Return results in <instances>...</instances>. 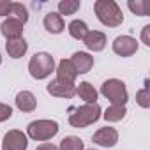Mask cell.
I'll return each instance as SVG.
<instances>
[{"instance_id":"6da1fadb","label":"cell","mask_w":150,"mask_h":150,"mask_svg":"<svg viewBox=\"0 0 150 150\" xmlns=\"http://www.w3.org/2000/svg\"><path fill=\"white\" fill-rule=\"evenodd\" d=\"M94 11H96L97 20L104 27L115 28V27L122 25V21H124L122 9L118 7V4L115 0H97L94 4Z\"/></svg>"},{"instance_id":"7a4b0ae2","label":"cell","mask_w":150,"mask_h":150,"mask_svg":"<svg viewBox=\"0 0 150 150\" xmlns=\"http://www.w3.org/2000/svg\"><path fill=\"white\" fill-rule=\"evenodd\" d=\"M69 124L76 129H83L88 127L92 124H96L101 118V106L96 104H83V106H76L69 110Z\"/></svg>"},{"instance_id":"3957f363","label":"cell","mask_w":150,"mask_h":150,"mask_svg":"<svg viewBox=\"0 0 150 150\" xmlns=\"http://www.w3.org/2000/svg\"><path fill=\"white\" fill-rule=\"evenodd\" d=\"M53 71H55V58L46 51L35 53L28 62V72L34 80H44Z\"/></svg>"},{"instance_id":"277c9868","label":"cell","mask_w":150,"mask_h":150,"mask_svg":"<svg viewBox=\"0 0 150 150\" xmlns=\"http://www.w3.org/2000/svg\"><path fill=\"white\" fill-rule=\"evenodd\" d=\"M101 94H103L113 106H125V103H127V99H129L125 83H124L122 80H117V78L106 80V81L101 85Z\"/></svg>"},{"instance_id":"5b68a950","label":"cell","mask_w":150,"mask_h":150,"mask_svg":"<svg viewBox=\"0 0 150 150\" xmlns=\"http://www.w3.org/2000/svg\"><path fill=\"white\" fill-rule=\"evenodd\" d=\"M57 132H58V124L55 120H48V118L34 120L27 127L28 138H32L35 141H48L53 136H57Z\"/></svg>"},{"instance_id":"8992f818","label":"cell","mask_w":150,"mask_h":150,"mask_svg":"<svg viewBox=\"0 0 150 150\" xmlns=\"http://www.w3.org/2000/svg\"><path fill=\"white\" fill-rule=\"evenodd\" d=\"M28 148V138L23 131L13 129L6 132L2 139V150H27Z\"/></svg>"},{"instance_id":"52a82bcc","label":"cell","mask_w":150,"mask_h":150,"mask_svg":"<svg viewBox=\"0 0 150 150\" xmlns=\"http://www.w3.org/2000/svg\"><path fill=\"white\" fill-rule=\"evenodd\" d=\"M46 90H48V94H51L53 97H65V99H71L74 94H76V85L57 78V80H53V81H50V83L46 85Z\"/></svg>"},{"instance_id":"ba28073f","label":"cell","mask_w":150,"mask_h":150,"mask_svg":"<svg viewBox=\"0 0 150 150\" xmlns=\"http://www.w3.org/2000/svg\"><path fill=\"white\" fill-rule=\"evenodd\" d=\"M113 51L120 57H131L138 51V41L131 35H118L113 41Z\"/></svg>"},{"instance_id":"9c48e42d","label":"cell","mask_w":150,"mask_h":150,"mask_svg":"<svg viewBox=\"0 0 150 150\" xmlns=\"http://www.w3.org/2000/svg\"><path fill=\"white\" fill-rule=\"evenodd\" d=\"M92 141L99 146H104V148H110V146H115L117 141H118V132L115 127H101L97 132H94L92 136Z\"/></svg>"},{"instance_id":"30bf717a","label":"cell","mask_w":150,"mask_h":150,"mask_svg":"<svg viewBox=\"0 0 150 150\" xmlns=\"http://www.w3.org/2000/svg\"><path fill=\"white\" fill-rule=\"evenodd\" d=\"M69 60H71V64L74 65V69H76L78 74H87V72L94 67V57L88 55L87 51H76Z\"/></svg>"},{"instance_id":"8fae6325","label":"cell","mask_w":150,"mask_h":150,"mask_svg":"<svg viewBox=\"0 0 150 150\" xmlns=\"http://www.w3.org/2000/svg\"><path fill=\"white\" fill-rule=\"evenodd\" d=\"M83 44L90 51H103L106 46V35L99 30H88V34L83 39Z\"/></svg>"},{"instance_id":"7c38bea8","label":"cell","mask_w":150,"mask_h":150,"mask_svg":"<svg viewBox=\"0 0 150 150\" xmlns=\"http://www.w3.org/2000/svg\"><path fill=\"white\" fill-rule=\"evenodd\" d=\"M16 108L23 113H32L35 108H37V99L32 92L28 90H21L18 96H16Z\"/></svg>"},{"instance_id":"4fadbf2b","label":"cell","mask_w":150,"mask_h":150,"mask_svg":"<svg viewBox=\"0 0 150 150\" xmlns=\"http://www.w3.org/2000/svg\"><path fill=\"white\" fill-rule=\"evenodd\" d=\"M0 32L6 39H18L23 34V23L13 18H7L2 25H0Z\"/></svg>"},{"instance_id":"5bb4252c","label":"cell","mask_w":150,"mask_h":150,"mask_svg":"<svg viewBox=\"0 0 150 150\" xmlns=\"http://www.w3.org/2000/svg\"><path fill=\"white\" fill-rule=\"evenodd\" d=\"M76 76H78V72H76V69H74V65L71 64V60L62 58L58 62V67H57V78L64 80V81H69V83H74Z\"/></svg>"},{"instance_id":"9a60e30c","label":"cell","mask_w":150,"mask_h":150,"mask_svg":"<svg viewBox=\"0 0 150 150\" xmlns=\"http://www.w3.org/2000/svg\"><path fill=\"white\" fill-rule=\"evenodd\" d=\"M6 50H7V53H9L11 58H21V57L27 53L28 44H27V41H25L23 37H18V39H7V42H6Z\"/></svg>"},{"instance_id":"2e32d148","label":"cell","mask_w":150,"mask_h":150,"mask_svg":"<svg viewBox=\"0 0 150 150\" xmlns=\"http://www.w3.org/2000/svg\"><path fill=\"white\" fill-rule=\"evenodd\" d=\"M44 28L50 34H60V32H64V28H65L64 18L58 13H48L44 16Z\"/></svg>"},{"instance_id":"e0dca14e","label":"cell","mask_w":150,"mask_h":150,"mask_svg":"<svg viewBox=\"0 0 150 150\" xmlns=\"http://www.w3.org/2000/svg\"><path fill=\"white\" fill-rule=\"evenodd\" d=\"M76 94L80 96V99L85 101V104H96L97 103V90L88 81H81L76 87Z\"/></svg>"},{"instance_id":"ac0fdd59","label":"cell","mask_w":150,"mask_h":150,"mask_svg":"<svg viewBox=\"0 0 150 150\" xmlns=\"http://www.w3.org/2000/svg\"><path fill=\"white\" fill-rule=\"evenodd\" d=\"M67 30H69L71 37L76 39V41H83L85 35L88 34V27H87V23H85L83 20H72V21L69 23Z\"/></svg>"},{"instance_id":"d6986e66","label":"cell","mask_w":150,"mask_h":150,"mask_svg":"<svg viewBox=\"0 0 150 150\" xmlns=\"http://www.w3.org/2000/svg\"><path fill=\"white\" fill-rule=\"evenodd\" d=\"M7 18L18 20V21H21V23L25 25V23L28 21V11H27V7H25L23 4H20V2H13V4H11V9H9Z\"/></svg>"},{"instance_id":"ffe728a7","label":"cell","mask_w":150,"mask_h":150,"mask_svg":"<svg viewBox=\"0 0 150 150\" xmlns=\"http://www.w3.org/2000/svg\"><path fill=\"white\" fill-rule=\"evenodd\" d=\"M125 113H127L125 106H113L111 104L110 108H106V111L103 113V117H104L106 122H120L125 117Z\"/></svg>"},{"instance_id":"44dd1931","label":"cell","mask_w":150,"mask_h":150,"mask_svg":"<svg viewBox=\"0 0 150 150\" xmlns=\"http://www.w3.org/2000/svg\"><path fill=\"white\" fill-rule=\"evenodd\" d=\"M58 150H85V145L78 136H65L60 141Z\"/></svg>"},{"instance_id":"7402d4cb","label":"cell","mask_w":150,"mask_h":150,"mask_svg":"<svg viewBox=\"0 0 150 150\" xmlns=\"http://www.w3.org/2000/svg\"><path fill=\"white\" fill-rule=\"evenodd\" d=\"M80 6H81L80 0H60V2H58V14L60 16L62 14H65V16L74 14L80 9Z\"/></svg>"},{"instance_id":"603a6c76","label":"cell","mask_w":150,"mask_h":150,"mask_svg":"<svg viewBox=\"0 0 150 150\" xmlns=\"http://www.w3.org/2000/svg\"><path fill=\"white\" fill-rule=\"evenodd\" d=\"M127 6L138 16H148L150 14V2H148V0H136V2H134V0H131Z\"/></svg>"},{"instance_id":"cb8c5ba5","label":"cell","mask_w":150,"mask_h":150,"mask_svg":"<svg viewBox=\"0 0 150 150\" xmlns=\"http://www.w3.org/2000/svg\"><path fill=\"white\" fill-rule=\"evenodd\" d=\"M136 103L141 106V108H150V92H148V83H145V87L141 90H138L136 94Z\"/></svg>"},{"instance_id":"d4e9b609","label":"cell","mask_w":150,"mask_h":150,"mask_svg":"<svg viewBox=\"0 0 150 150\" xmlns=\"http://www.w3.org/2000/svg\"><path fill=\"white\" fill-rule=\"evenodd\" d=\"M13 115V108L9 104H4V103H0V122H6L9 120Z\"/></svg>"},{"instance_id":"484cf974","label":"cell","mask_w":150,"mask_h":150,"mask_svg":"<svg viewBox=\"0 0 150 150\" xmlns=\"http://www.w3.org/2000/svg\"><path fill=\"white\" fill-rule=\"evenodd\" d=\"M11 0H0V16H7L11 9Z\"/></svg>"},{"instance_id":"4316f807","label":"cell","mask_w":150,"mask_h":150,"mask_svg":"<svg viewBox=\"0 0 150 150\" xmlns=\"http://www.w3.org/2000/svg\"><path fill=\"white\" fill-rule=\"evenodd\" d=\"M141 41H143L146 46H150V25H145V27H143V32H141Z\"/></svg>"},{"instance_id":"83f0119b","label":"cell","mask_w":150,"mask_h":150,"mask_svg":"<svg viewBox=\"0 0 150 150\" xmlns=\"http://www.w3.org/2000/svg\"><path fill=\"white\" fill-rule=\"evenodd\" d=\"M35 150H58V146H55L53 143H42V145H39Z\"/></svg>"},{"instance_id":"f1b7e54d","label":"cell","mask_w":150,"mask_h":150,"mask_svg":"<svg viewBox=\"0 0 150 150\" xmlns=\"http://www.w3.org/2000/svg\"><path fill=\"white\" fill-rule=\"evenodd\" d=\"M0 64H2V55H0Z\"/></svg>"},{"instance_id":"f546056e","label":"cell","mask_w":150,"mask_h":150,"mask_svg":"<svg viewBox=\"0 0 150 150\" xmlns=\"http://www.w3.org/2000/svg\"><path fill=\"white\" fill-rule=\"evenodd\" d=\"M90 150H94V148H90Z\"/></svg>"}]
</instances>
